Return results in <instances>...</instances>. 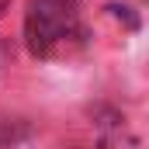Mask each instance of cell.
<instances>
[{
  "instance_id": "6da1fadb",
  "label": "cell",
  "mask_w": 149,
  "mask_h": 149,
  "mask_svg": "<svg viewBox=\"0 0 149 149\" xmlns=\"http://www.w3.org/2000/svg\"><path fill=\"white\" fill-rule=\"evenodd\" d=\"M24 35H28V49L42 59L70 52V45L80 42L76 0H31L24 17Z\"/></svg>"
},
{
  "instance_id": "7a4b0ae2",
  "label": "cell",
  "mask_w": 149,
  "mask_h": 149,
  "mask_svg": "<svg viewBox=\"0 0 149 149\" xmlns=\"http://www.w3.org/2000/svg\"><path fill=\"white\" fill-rule=\"evenodd\" d=\"M7 7H10V0H0V14H3V10H7Z\"/></svg>"
}]
</instances>
